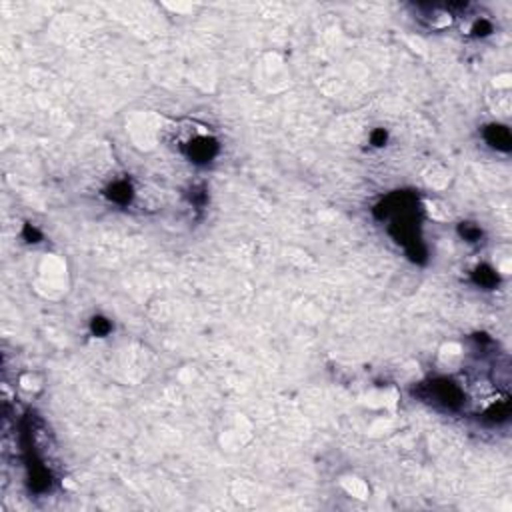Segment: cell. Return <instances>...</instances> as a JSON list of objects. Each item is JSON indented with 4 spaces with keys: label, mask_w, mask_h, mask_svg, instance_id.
Instances as JSON below:
<instances>
[{
    "label": "cell",
    "mask_w": 512,
    "mask_h": 512,
    "mask_svg": "<svg viewBox=\"0 0 512 512\" xmlns=\"http://www.w3.org/2000/svg\"><path fill=\"white\" fill-rule=\"evenodd\" d=\"M492 134H494V142H496V146L500 148H508L510 144V134H508V130L502 128V126H496V130H492Z\"/></svg>",
    "instance_id": "1"
}]
</instances>
